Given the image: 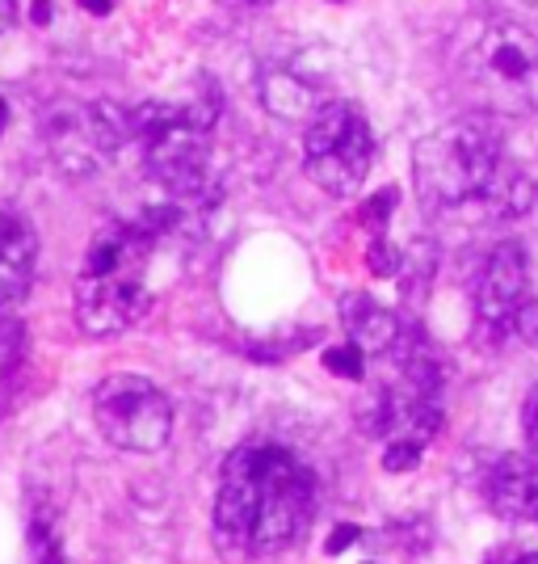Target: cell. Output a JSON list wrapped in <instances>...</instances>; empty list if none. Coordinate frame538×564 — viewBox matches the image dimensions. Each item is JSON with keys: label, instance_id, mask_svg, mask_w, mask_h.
<instances>
[{"label": "cell", "instance_id": "277c9868", "mask_svg": "<svg viewBox=\"0 0 538 564\" xmlns=\"http://www.w3.org/2000/svg\"><path fill=\"white\" fill-rule=\"evenodd\" d=\"M211 122V101H147L131 115V140L140 143L143 165L177 207H207L215 198Z\"/></svg>", "mask_w": 538, "mask_h": 564}, {"label": "cell", "instance_id": "4fadbf2b", "mask_svg": "<svg viewBox=\"0 0 538 564\" xmlns=\"http://www.w3.org/2000/svg\"><path fill=\"white\" fill-rule=\"evenodd\" d=\"M261 97L278 118H304L320 115L328 101H316V89L295 76V68H265L261 76Z\"/></svg>", "mask_w": 538, "mask_h": 564}, {"label": "cell", "instance_id": "3957f363", "mask_svg": "<svg viewBox=\"0 0 538 564\" xmlns=\"http://www.w3.org/2000/svg\"><path fill=\"white\" fill-rule=\"evenodd\" d=\"M156 236L143 224H106L94 236L85 265L76 274V321L94 337H114L140 321L147 295V258Z\"/></svg>", "mask_w": 538, "mask_h": 564}, {"label": "cell", "instance_id": "52a82bcc", "mask_svg": "<svg viewBox=\"0 0 538 564\" xmlns=\"http://www.w3.org/2000/svg\"><path fill=\"white\" fill-rule=\"evenodd\" d=\"M94 413L101 434L122 451H161L173 430V404L156 383L114 376L97 388Z\"/></svg>", "mask_w": 538, "mask_h": 564}, {"label": "cell", "instance_id": "603a6c76", "mask_svg": "<svg viewBox=\"0 0 538 564\" xmlns=\"http://www.w3.org/2000/svg\"><path fill=\"white\" fill-rule=\"evenodd\" d=\"M517 564H538V552H521V556H517Z\"/></svg>", "mask_w": 538, "mask_h": 564}, {"label": "cell", "instance_id": "5bb4252c", "mask_svg": "<svg viewBox=\"0 0 538 564\" xmlns=\"http://www.w3.org/2000/svg\"><path fill=\"white\" fill-rule=\"evenodd\" d=\"M328 371H337V376L345 379H362V367H366V350L362 346H353V341H345V346H332V350L325 354Z\"/></svg>", "mask_w": 538, "mask_h": 564}, {"label": "cell", "instance_id": "6da1fadb", "mask_svg": "<svg viewBox=\"0 0 538 564\" xmlns=\"http://www.w3.org/2000/svg\"><path fill=\"white\" fill-rule=\"evenodd\" d=\"M316 510V476L278 443H244L228 455L215 494V540L240 561H265L304 535Z\"/></svg>", "mask_w": 538, "mask_h": 564}, {"label": "cell", "instance_id": "8992f818", "mask_svg": "<svg viewBox=\"0 0 538 564\" xmlns=\"http://www.w3.org/2000/svg\"><path fill=\"white\" fill-rule=\"evenodd\" d=\"M307 173L337 198H350L362 189L375 156L371 122L353 101H328L307 127Z\"/></svg>", "mask_w": 538, "mask_h": 564}, {"label": "cell", "instance_id": "44dd1931", "mask_svg": "<svg viewBox=\"0 0 538 564\" xmlns=\"http://www.w3.org/2000/svg\"><path fill=\"white\" fill-rule=\"evenodd\" d=\"M80 9H89V13H97V18H106V13L114 9V0H80Z\"/></svg>", "mask_w": 538, "mask_h": 564}, {"label": "cell", "instance_id": "d6986e66", "mask_svg": "<svg viewBox=\"0 0 538 564\" xmlns=\"http://www.w3.org/2000/svg\"><path fill=\"white\" fill-rule=\"evenodd\" d=\"M358 535H362L358 527H337V531H332V540H328V552H332V556H337V552H345Z\"/></svg>", "mask_w": 538, "mask_h": 564}, {"label": "cell", "instance_id": "2e32d148", "mask_svg": "<svg viewBox=\"0 0 538 564\" xmlns=\"http://www.w3.org/2000/svg\"><path fill=\"white\" fill-rule=\"evenodd\" d=\"M371 270H375L378 279L399 274V249L387 240V236H375V245H371Z\"/></svg>", "mask_w": 538, "mask_h": 564}, {"label": "cell", "instance_id": "9a60e30c", "mask_svg": "<svg viewBox=\"0 0 538 564\" xmlns=\"http://www.w3.org/2000/svg\"><path fill=\"white\" fill-rule=\"evenodd\" d=\"M392 212H396V189H378L375 198L362 207V224H366L375 236H383V232H387V219H392Z\"/></svg>", "mask_w": 538, "mask_h": 564}, {"label": "cell", "instance_id": "30bf717a", "mask_svg": "<svg viewBox=\"0 0 538 564\" xmlns=\"http://www.w3.org/2000/svg\"><path fill=\"white\" fill-rule=\"evenodd\" d=\"M488 506L514 522H538V455H501L484 480Z\"/></svg>", "mask_w": 538, "mask_h": 564}, {"label": "cell", "instance_id": "9c48e42d", "mask_svg": "<svg viewBox=\"0 0 538 564\" xmlns=\"http://www.w3.org/2000/svg\"><path fill=\"white\" fill-rule=\"evenodd\" d=\"M471 304H475V325L480 333H514L517 321L530 307V274H526V253L521 245L505 240L488 253L480 274L471 282Z\"/></svg>", "mask_w": 538, "mask_h": 564}, {"label": "cell", "instance_id": "8fae6325", "mask_svg": "<svg viewBox=\"0 0 538 564\" xmlns=\"http://www.w3.org/2000/svg\"><path fill=\"white\" fill-rule=\"evenodd\" d=\"M34 258H39V240L30 219L13 207H0V307L25 300L34 282Z\"/></svg>", "mask_w": 538, "mask_h": 564}, {"label": "cell", "instance_id": "7a4b0ae2", "mask_svg": "<svg viewBox=\"0 0 538 564\" xmlns=\"http://www.w3.org/2000/svg\"><path fill=\"white\" fill-rule=\"evenodd\" d=\"M413 173L425 207L438 215L475 212L484 219H517L535 207V182L521 173L501 127L488 115H468L425 135L413 152Z\"/></svg>", "mask_w": 538, "mask_h": 564}, {"label": "cell", "instance_id": "ac0fdd59", "mask_svg": "<svg viewBox=\"0 0 538 564\" xmlns=\"http://www.w3.org/2000/svg\"><path fill=\"white\" fill-rule=\"evenodd\" d=\"M521 430H526V443H530V451L538 455V388L526 397V404H521Z\"/></svg>", "mask_w": 538, "mask_h": 564}, {"label": "cell", "instance_id": "e0dca14e", "mask_svg": "<svg viewBox=\"0 0 538 564\" xmlns=\"http://www.w3.org/2000/svg\"><path fill=\"white\" fill-rule=\"evenodd\" d=\"M421 451L425 447H413V443H387V451H383V468L408 471L413 464H421Z\"/></svg>", "mask_w": 538, "mask_h": 564}, {"label": "cell", "instance_id": "5b68a950", "mask_svg": "<svg viewBox=\"0 0 538 564\" xmlns=\"http://www.w3.org/2000/svg\"><path fill=\"white\" fill-rule=\"evenodd\" d=\"M463 76L492 115H538V39L526 25H484L463 55Z\"/></svg>", "mask_w": 538, "mask_h": 564}, {"label": "cell", "instance_id": "ba28073f", "mask_svg": "<svg viewBox=\"0 0 538 564\" xmlns=\"http://www.w3.org/2000/svg\"><path fill=\"white\" fill-rule=\"evenodd\" d=\"M127 140H131V115H122L106 101L59 110L47 122L51 156L76 177H89L97 169H106Z\"/></svg>", "mask_w": 538, "mask_h": 564}, {"label": "cell", "instance_id": "7402d4cb", "mask_svg": "<svg viewBox=\"0 0 538 564\" xmlns=\"http://www.w3.org/2000/svg\"><path fill=\"white\" fill-rule=\"evenodd\" d=\"M34 22H47V0H34Z\"/></svg>", "mask_w": 538, "mask_h": 564}, {"label": "cell", "instance_id": "cb8c5ba5", "mask_svg": "<svg viewBox=\"0 0 538 564\" xmlns=\"http://www.w3.org/2000/svg\"><path fill=\"white\" fill-rule=\"evenodd\" d=\"M0 127H4V101H0Z\"/></svg>", "mask_w": 538, "mask_h": 564}, {"label": "cell", "instance_id": "ffe728a7", "mask_svg": "<svg viewBox=\"0 0 538 564\" xmlns=\"http://www.w3.org/2000/svg\"><path fill=\"white\" fill-rule=\"evenodd\" d=\"M13 22H18V0H0V39L13 30Z\"/></svg>", "mask_w": 538, "mask_h": 564}, {"label": "cell", "instance_id": "d4e9b609", "mask_svg": "<svg viewBox=\"0 0 538 564\" xmlns=\"http://www.w3.org/2000/svg\"><path fill=\"white\" fill-rule=\"evenodd\" d=\"M257 4H270V0H257Z\"/></svg>", "mask_w": 538, "mask_h": 564}, {"label": "cell", "instance_id": "7c38bea8", "mask_svg": "<svg viewBox=\"0 0 538 564\" xmlns=\"http://www.w3.org/2000/svg\"><path fill=\"white\" fill-rule=\"evenodd\" d=\"M341 325H345L353 346L366 350V358H392L404 341L399 321L383 304H375L371 295H345L341 300Z\"/></svg>", "mask_w": 538, "mask_h": 564}]
</instances>
